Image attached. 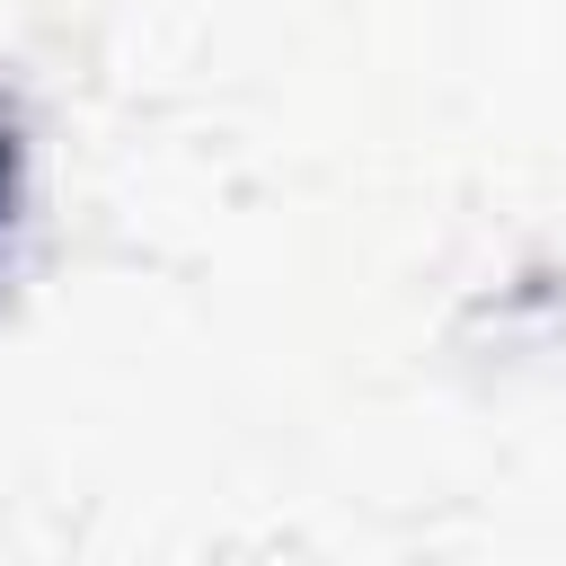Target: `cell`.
<instances>
[{"mask_svg":"<svg viewBox=\"0 0 566 566\" xmlns=\"http://www.w3.org/2000/svg\"><path fill=\"white\" fill-rule=\"evenodd\" d=\"M0 212H9V133H0Z\"/></svg>","mask_w":566,"mask_h":566,"instance_id":"1","label":"cell"}]
</instances>
